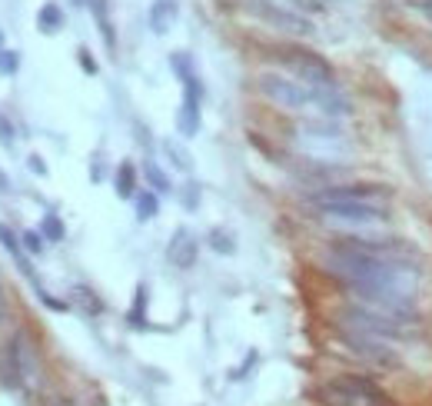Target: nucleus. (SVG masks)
Wrapping results in <instances>:
<instances>
[{"label": "nucleus", "instance_id": "f03ea898", "mask_svg": "<svg viewBox=\"0 0 432 406\" xmlns=\"http://www.w3.org/2000/svg\"><path fill=\"white\" fill-rule=\"evenodd\" d=\"M313 207L342 227H376L386 223V190L379 187H326L313 194Z\"/></svg>", "mask_w": 432, "mask_h": 406}, {"label": "nucleus", "instance_id": "f8f14e48", "mask_svg": "<svg viewBox=\"0 0 432 406\" xmlns=\"http://www.w3.org/2000/svg\"><path fill=\"white\" fill-rule=\"evenodd\" d=\"M37 27H40V34H56V30L63 27V10H60V3H43V7H40Z\"/></svg>", "mask_w": 432, "mask_h": 406}, {"label": "nucleus", "instance_id": "b1692460", "mask_svg": "<svg viewBox=\"0 0 432 406\" xmlns=\"http://www.w3.org/2000/svg\"><path fill=\"white\" fill-rule=\"evenodd\" d=\"M0 143H3V147H14V123L3 114H0Z\"/></svg>", "mask_w": 432, "mask_h": 406}, {"label": "nucleus", "instance_id": "c85d7f7f", "mask_svg": "<svg viewBox=\"0 0 432 406\" xmlns=\"http://www.w3.org/2000/svg\"><path fill=\"white\" fill-rule=\"evenodd\" d=\"M0 190H7V176L0 174Z\"/></svg>", "mask_w": 432, "mask_h": 406}, {"label": "nucleus", "instance_id": "412c9836", "mask_svg": "<svg viewBox=\"0 0 432 406\" xmlns=\"http://www.w3.org/2000/svg\"><path fill=\"white\" fill-rule=\"evenodd\" d=\"M209 247H213L216 253H233V250H236L233 236H229V233H223V230H213V233H209Z\"/></svg>", "mask_w": 432, "mask_h": 406}, {"label": "nucleus", "instance_id": "9b49d317", "mask_svg": "<svg viewBox=\"0 0 432 406\" xmlns=\"http://www.w3.org/2000/svg\"><path fill=\"white\" fill-rule=\"evenodd\" d=\"M180 14V0H153L150 3V27L153 34H167Z\"/></svg>", "mask_w": 432, "mask_h": 406}, {"label": "nucleus", "instance_id": "4be33fe9", "mask_svg": "<svg viewBox=\"0 0 432 406\" xmlns=\"http://www.w3.org/2000/svg\"><path fill=\"white\" fill-rule=\"evenodd\" d=\"M20 70V54L17 50H0V74H17Z\"/></svg>", "mask_w": 432, "mask_h": 406}, {"label": "nucleus", "instance_id": "20e7f679", "mask_svg": "<svg viewBox=\"0 0 432 406\" xmlns=\"http://www.w3.org/2000/svg\"><path fill=\"white\" fill-rule=\"evenodd\" d=\"M34 373H37V356H34L27 333L20 329L0 347V387L20 389Z\"/></svg>", "mask_w": 432, "mask_h": 406}, {"label": "nucleus", "instance_id": "cd10ccee", "mask_svg": "<svg viewBox=\"0 0 432 406\" xmlns=\"http://www.w3.org/2000/svg\"><path fill=\"white\" fill-rule=\"evenodd\" d=\"M27 167H30V170H34V174L47 176V163H43V160H40V156H30V163H27Z\"/></svg>", "mask_w": 432, "mask_h": 406}, {"label": "nucleus", "instance_id": "2eb2a0df", "mask_svg": "<svg viewBox=\"0 0 432 406\" xmlns=\"http://www.w3.org/2000/svg\"><path fill=\"white\" fill-rule=\"evenodd\" d=\"M0 243H3L7 250H10V253H14V256H17L20 270L27 273V276H30V267H27V256H23V243H20L17 236L10 233V227H7V223H0Z\"/></svg>", "mask_w": 432, "mask_h": 406}, {"label": "nucleus", "instance_id": "0eeeda50", "mask_svg": "<svg viewBox=\"0 0 432 406\" xmlns=\"http://www.w3.org/2000/svg\"><path fill=\"white\" fill-rule=\"evenodd\" d=\"M339 336H342V343L353 349V353L366 356V360H373V363H393L395 360V349L389 347V340L379 336V333H366V329H356V327H342L339 329Z\"/></svg>", "mask_w": 432, "mask_h": 406}, {"label": "nucleus", "instance_id": "4468645a", "mask_svg": "<svg viewBox=\"0 0 432 406\" xmlns=\"http://www.w3.org/2000/svg\"><path fill=\"white\" fill-rule=\"evenodd\" d=\"M87 7H90V14L96 17V27H100V34L107 40V47H113V27H110V0H87Z\"/></svg>", "mask_w": 432, "mask_h": 406}, {"label": "nucleus", "instance_id": "1a4fd4ad", "mask_svg": "<svg viewBox=\"0 0 432 406\" xmlns=\"http://www.w3.org/2000/svg\"><path fill=\"white\" fill-rule=\"evenodd\" d=\"M300 140L309 147V150H336V147H349L346 143V130L339 127L333 116H326V120H313V123H302L300 127Z\"/></svg>", "mask_w": 432, "mask_h": 406}, {"label": "nucleus", "instance_id": "aec40b11", "mask_svg": "<svg viewBox=\"0 0 432 406\" xmlns=\"http://www.w3.org/2000/svg\"><path fill=\"white\" fill-rule=\"evenodd\" d=\"M143 313H147V287H136V300H133V309H130L133 327H143Z\"/></svg>", "mask_w": 432, "mask_h": 406}, {"label": "nucleus", "instance_id": "f257e3e1", "mask_svg": "<svg viewBox=\"0 0 432 406\" xmlns=\"http://www.w3.org/2000/svg\"><path fill=\"white\" fill-rule=\"evenodd\" d=\"M329 270L346 280L362 303L413 320V300L419 290V267L402 247L389 240L342 236L329 250Z\"/></svg>", "mask_w": 432, "mask_h": 406}, {"label": "nucleus", "instance_id": "39448f33", "mask_svg": "<svg viewBox=\"0 0 432 406\" xmlns=\"http://www.w3.org/2000/svg\"><path fill=\"white\" fill-rule=\"evenodd\" d=\"M276 57H280V63L293 77L309 83V87H336L339 83L336 70H333L320 54H313V50H306V47H282V50H276Z\"/></svg>", "mask_w": 432, "mask_h": 406}, {"label": "nucleus", "instance_id": "c756f323", "mask_svg": "<svg viewBox=\"0 0 432 406\" xmlns=\"http://www.w3.org/2000/svg\"><path fill=\"white\" fill-rule=\"evenodd\" d=\"M50 406H70V403H67V400H54V403H50Z\"/></svg>", "mask_w": 432, "mask_h": 406}, {"label": "nucleus", "instance_id": "a211bd4d", "mask_svg": "<svg viewBox=\"0 0 432 406\" xmlns=\"http://www.w3.org/2000/svg\"><path fill=\"white\" fill-rule=\"evenodd\" d=\"M143 174H147V180H150V187L156 190V194H169V190H173L169 176L163 174V170H160V167H156L153 160H147V163H143Z\"/></svg>", "mask_w": 432, "mask_h": 406}, {"label": "nucleus", "instance_id": "423d86ee", "mask_svg": "<svg viewBox=\"0 0 432 406\" xmlns=\"http://www.w3.org/2000/svg\"><path fill=\"white\" fill-rule=\"evenodd\" d=\"M246 10H249L253 17L263 20L266 27L282 30V34H293V37H309V34H313V20L296 14V10H289V7H280L276 0H249Z\"/></svg>", "mask_w": 432, "mask_h": 406}, {"label": "nucleus", "instance_id": "7c9ffc66", "mask_svg": "<svg viewBox=\"0 0 432 406\" xmlns=\"http://www.w3.org/2000/svg\"><path fill=\"white\" fill-rule=\"evenodd\" d=\"M0 320H3V293H0Z\"/></svg>", "mask_w": 432, "mask_h": 406}, {"label": "nucleus", "instance_id": "7ed1b4c3", "mask_svg": "<svg viewBox=\"0 0 432 406\" xmlns=\"http://www.w3.org/2000/svg\"><path fill=\"white\" fill-rule=\"evenodd\" d=\"M256 87H260V94H263L269 103H276L282 110H313L316 107V97H313V87L309 83H302L296 80L293 74H260L256 80Z\"/></svg>", "mask_w": 432, "mask_h": 406}, {"label": "nucleus", "instance_id": "6ab92c4d", "mask_svg": "<svg viewBox=\"0 0 432 406\" xmlns=\"http://www.w3.org/2000/svg\"><path fill=\"white\" fill-rule=\"evenodd\" d=\"M40 233H43V240H50V243H60V240L67 236V230H63V223H60V216H56V213H47V216H43Z\"/></svg>", "mask_w": 432, "mask_h": 406}, {"label": "nucleus", "instance_id": "6e6552de", "mask_svg": "<svg viewBox=\"0 0 432 406\" xmlns=\"http://www.w3.org/2000/svg\"><path fill=\"white\" fill-rule=\"evenodd\" d=\"M203 87L200 77L189 74L183 77V103H180V114H176V130L183 136H196L200 134V120H203Z\"/></svg>", "mask_w": 432, "mask_h": 406}, {"label": "nucleus", "instance_id": "2f4dec72", "mask_svg": "<svg viewBox=\"0 0 432 406\" xmlns=\"http://www.w3.org/2000/svg\"><path fill=\"white\" fill-rule=\"evenodd\" d=\"M0 50H3V37H0Z\"/></svg>", "mask_w": 432, "mask_h": 406}, {"label": "nucleus", "instance_id": "dca6fc26", "mask_svg": "<svg viewBox=\"0 0 432 406\" xmlns=\"http://www.w3.org/2000/svg\"><path fill=\"white\" fill-rule=\"evenodd\" d=\"M163 154L169 156V163L176 167V170H183V174H189L193 170V160H189V154L176 143V140H163Z\"/></svg>", "mask_w": 432, "mask_h": 406}, {"label": "nucleus", "instance_id": "bb28decb", "mask_svg": "<svg viewBox=\"0 0 432 406\" xmlns=\"http://www.w3.org/2000/svg\"><path fill=\"white\" fill-rule=\"evenodd\" d=\"M300 7H306V10H326L329 7V0H296Z\"/></svg>", "mask_w": 432, "mask_h": 406}, {"label": "nucleus", "instance_id": "f3484780", "mask_svg": "<svg viewBox=\"0 0 432 406\" xmlns=\"http://www.w3.org/2000/svg\"><path fill=\"white\" fill-rule=\"evenodd\" d=\"M156 213H160V196H156V190L136 194V216H140V220H153Z\"/></svg>", "mask_w": 432, "mask_h": 406}, {"label": "nucleus", "instance_id": "393cba45", "mask_svg": "<svg viewBox=\"0 0 432 406\" xmlns=\"http://www.w3.org/2000/svg\"><path fill=\"white\" fill-rule=\"evenodd\" d=\"M76 60H80V67H83L87 74H96V70H100V67H96V60L90 57V50H87V47H80V50H76Z\"/></svg>", "mask_w": 432, "mask_h": 406}, {"label": "nucleus", "instance_id": "5701e85b", "mask_svg": "<svg viewBox=\"0 0 432 406\" xmlns=\"http://www.w3.org/2000/svg\"><path fill=\"white\" fill-rule=\"evenodd\" d=\"M23 250H27V253H40V250H43V233H40V230H27V233H23Z\"/></svg>", "mask_w": 432, "mask_h": 406}, {"label": "nucleus", "instance_id": "ddd939ff", "mask_svg": "<svg viewBox=\"0 0 432 406\" xmlns=\"http://www.w3.org/2000/svg\"><path fill=\"white\" fill-rule=\"evenodd\" d=\"M116 187V196L120 200H130V196H136V170H133V163H120L116 167V180H113Z\"/></svg>", "mask_w": 432, "mask_h": 406}, {"label": "nucleus", "instance_id": "9d476101", "mask_svg": "<svg viewBox=\"0 0 432 406\" xmlns=\"http://www.w3.org/2000/svg\"><path fill=\"white\" fill-rule=\"evenodd\" d=\"M196 253H200L196 236H193L187 227H180V230L173 233V240H169V247H167L169 263L180 267V270H189V267H196Z\"/></svg>", "mask_w": 432, "mask_h": 406}, {"label": "nucleus", "instance_id": "a878e982", "mask_svg": "<svg viewBox=\"0 0 432 406\" xmlns=\"http://www.w3.org/2000/svg\"><path fill=\"white\" fill-rule=\"evenodd\" d=\"M183 203H187V210H193V207L200 203V187H196V183H187V194H183Z\"/></svg>", "mask_w": 432, "mask_h": 406}]
</instances>
